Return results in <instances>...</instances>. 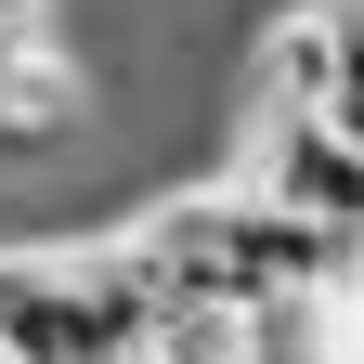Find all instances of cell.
Here are the masks:
<instances>
[{
  "label": "cell",
  "mask_w": 364,
  "mask_h": 364,
  "mask_svg": "<svg viewBox=\"0 0 364 364\" xmlns=\"http://www.w3.org/2000/svg\"><path fill=\"white\" fill-rule=\"evenodd\" d=\"M351 14L364 0H287L260 39V105H338L351 117Z\"/></svg>",
  "instance_id": "3957f363"
},
{
  "label": "cell",
  "mask_w": 364,
  "mask_h": 364,
  "mask_svg": "<svg viewBox=\"0 0 364 364\" xmlns=\"http://www.w3.org/2000/svg\"><path fill=\"white\" fill-rule=\"evenodd\" d=\"M130 260H144L156 299H273V287H351V235H326V221L273 208L260 182H208V196H156L144 221L117 235Z\"/></svg>",
  "instance_id": "6da1fadb"
},
{
  "label": "cell",
  "mask_w": 364,
  "mask_h": 364,
  "mask_svg": "<svg viewBox=\"0 0 364 364\" xmlns=\"http://www.w3.org/2000/svg\"><path fill=\"white\" fill-rule=\"evenodd\" d=\"M247 182L273 208L326 221V235H364V144H351L338 105H260V169Z\"/></svg>",
  "instance_id": "7a4b0ae2"
}]
</instances>
